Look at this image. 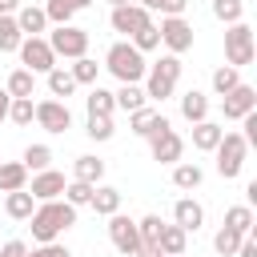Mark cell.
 <instances>
[{
    "label": "cell",
    "instance_id": "6da1fadb",
    "mask_svg": "<svg viewBox=\"0 0 257 257\" xmlns=\"http://www.w3.org/2000/svg\"><path fill=\"white\" fill-rule=\"evenodd\" d=\"M28 225H32V241H36V245H48V241H56L64 229L76 225V209H72L68 201H40V205L32 209Z\"/></svg>",
    "mask_w": 257,
    "mask_h": 257
},
{
    "label": "cell",
    "instance_id": "7a4b0ae2",
    "mask_svg": "<svg viewBox=\"0 0 257 257\" xmlns=\"http://www.w3.org/2000/svg\"><path fill=\"white\" fill-rule=\"evenodd\" d=\"M104 68H108L120 84H141L145 72H149V60H145L128 40H112L108 52H104Z\"/></svg>",
    "mask_w": 257,
    "mask_h": 257
},
{
    "label": "cell",
    "instance_id": "3957f363",
    "mask_svg": "<svg viewBox=\"0 0 257 257\" xmlns=\"http://www.w3.org/2000/svg\"><path fill=\"white\" fill-rule=\"evenodd\" d=\"M181 68H185V64H181V56H169V52H165L157 64H149L145 84H141V88H145V96H149V100H169V96L177 92Z\"/></svg>",
    "mask_w": 257,
    "mask_h": 257
},
{
    "label": "cell",
    "instance_id": "277c9868",
    "mask_svg": "<svg viewBox=\"0 0 257 257\" xmlns=\"http://www.w3.org/2000/svg\"><path fill=\"white\" fill-rule=\"evenodd\" d=\"M253 56H257V36H253V28H249L245 20L229 24V28H225V64L245 68V64H253Z\"/></svg>",
    "mask_w": 257,
    "mask_h": 257
},
{
    "label": "cell",
    "instance_id": "5b68a950",
    "mask_svg": "<svg viewBox=\"0 0 257 257\" xmlns=\"http://www.w3.org/2000/svg\"><path fill=\"white\" fill-rule=\"evenodd\" d=\"M44 40H48V48L56 52V60H60V56H64V60H80V56H88V28L56 24Z\"/></svg>",
    "mask_w": 257,
    "mask_h": 257
},
{
    "label": "cell",
    "instance_id": "8992f818",
    "mask_svg": "<svg viewBox=\"0 0 257 257\" xmlns=\"http://www.w3.org/2000/svg\"><path fill=\"white\" fill-rule=\"evenodd\" d=\"M213 157H217V173H221L225 181H233V177H241V169H245L249 145H245V137H241V133H225V137H221V145L213 149Z\"/></svg>",
    "mask_w": 257,
    "mask_h": 257
},
{
    "label": "cell",
    "instance_id": "52a82bcc",
    "mask_svg": "<svg viewBox=\"0 0 257 257\" xmlns=\"http://www.w3.org/2000/svg\"><path fill=\"white\" fill-rule=\"evenodd\" d=\"M16 56H20V68H28L32 76H48L52 68H56V52L48 48V40L44 36H24L20 40V48H16Z\"/></svg>",
    "mask_w": 257,
    "mask_h": 257
},
{
    "label": "cell",
    "instance_id": "ba28073f",
    "mask_svg": "<svg viewBox=\"0 0 257 257\" xmlns=\"http://www.w3.org/2000/svg\"><path fill=\"white\" fill-rule=\"evenodd\" d=\"M157 32H161V48H165L169 56H185V52L193 48V24H189L185 16H161Z\"/></svg>",
    "mask_w": 257,
    "mask_h": 257
},
{
    "label": "cell",
    "instance_id": "9c48e42d",
    "mask_svg": "<svg viewBox=\"0 0 257 257\" xmlns=\"http://www.w3.org/2000/svg\"><path fill=\"white\" fill-rule=\"evenodd\" d=\"M149 153H153L157 165H177V161L185 157V137L169 124V128H161V133L149 137Z\"/></svg>",
    "mask_w": 257,
    "mask_h": 257
},
{
    "label": "cell",
    "instance_id": "30bf717a",
    "mask_svg": "<svg viewBox=\"0 0 257 257\" xmlns=\"http://www.w3.org/2000/svg\"><path fill=\"white\" fill-rule=\"evenodd\" d=\"M108 24H112V32H120V36L133 40L145 24H153V12H145L141 4H120V8L108 12Z\"/></svg>",
    "mask_w": 257,
    "mask_h": 257
},
{
    "label": "cell",
    "instance_id": "8fae6325",
    "mask_svg": "<svg viewBox=\"0 0 257 257\" xmlns=\"http://www.w3.org/2000/svg\"><path fill=\"white\" fill-rule=\"evenodd\" d=\"M108 241H112V249H116L120 257H133L137 245H141V237H137V221L124 217V213H112V217H108Z\"/></svg>",
    "mask_w": 257,
    "mask_h": 257
},
{
    "label": "cell",
    "instance_id": "7c38bea8",
    "mask_svg": "<svg viewBox=\"0 0 257 257\" xmlns=\"http://www.w3.org/2000/svg\"><path fill=\"white\" fill-rule=\"evenodd\" d=\"M221 112H225V120H241V116L257 112V88L241 80L233 92H225V96H221Z\"/></svg>",
    "mask_w": 257,
    "mask_h": 257
},
{
    "label": "cell",
    "instance_id": "4fadbf2b",
    "mask_svg": "<svg viewBox=\"0 0 257 257\" xmlns=\"http://www.w3.org/2000/svg\"><path fill=\"white\" fill-rule=\"evenodd\" d=\"M36 124L44 128V133H68L72 128V112H68V104L64 100H36Z\"/></svg>",
    "mask_w": 257,
    "mask_h": 257
},
{
    "label": "cell",
    "instance_id": "5bb4252c",
    "mask_svg": "<svg viewBox=\"0 0 257 257\" xmlns=\"http://www.w3.org/2000/svg\"><path fill=\"white\" fill-rule=\"evenodd\" d=\"M64 173H56V169H44V173H32V185H28V193H32V201L40 205V201H60V193H64Z\"/></svg>",
    "mask_w": 257,
    "mask_h": 257
},
{
    "label": "cell",
    "instance_id": "9a60e30c",
    "mask_svg": "<svg viewBox=\"0 0 257 257\" xmlns=\"http://www.w3.org/2000/svg\"><path fill=\"white\" fill-rule=\"evenodd\" d=\"M128 128L137 133V137H153V133H161V128H169V116L161 112V108H153V104H145V108H137V112H128Z\"/></svg>",
    "mask_w": 257,
    "mask_h": 257
},
{
    "label": "cell",
    "instance_id": "2e32d148",
    "mask_svg": "<svg viewBox=\"0 0 257 257\" xmlns=\"http://www.w3.org/2000/svg\"><path fill=\"white\" fill-rule=\"evenodd\" d=\"M173 225H181L185 233H197V229L205 225V205L193 201V197H181V201L173 205Z\"/></svg>",
    "mask_w": 257,
    "mask_h": 257
},
{
    "label": "cell",
    "instance_id": "e0dca14e",
    "mask_svg": "<svg viewBox=\"0 0 257 257\" xmlns=\"http://www.w3.org/2000/svg\"><path fill=\"white\" fill-rule=\"evenodd\" d=\"M181 116H185L189 124L209 120V96H205L201 88H185V92H181Z\"/></svg>",
    "mask_w": 257,
    "mask_h": 257
},
{
    "label": "cell",
    "instance_id": "ac0fdd59",
    "mask_svg": "<svg viewBox=\"0 0 257 257\" xmlns=\"http://www.w3.org/2000/svg\"><path fill=\"white\" fill-rule=\"evenodd\" d=\"M16 28H20L24 36H40V32L48 28L44 8H40V4H20V8H16Z\"/></svg>",
    "mask_w": 257,
    "mask_h": 257
},
{
    "label": "cell",
    "instance_id": "d6986e66",
    "mask_svg": "<svg viewBox=\"0 0 257 257\" xmlns=\"http://www.w3.org/2000/svg\"><path fill=\"white\" fill-rule=\"evenodd\" d=\"M221 137H225V124H217V120L193 124V149H197V153H213V149L221 145Z\"/></svg>",
    "mask_w": 257,
    "mask_h": 257
},
{
    "label": "cell",
    "instance_id": "ffe728a7",
    "mask_svg": "<svg viewBox=\"0 0 257 257\" xmlns=\"http://www.w3.org/2000/svg\"><path fill=\"white\" fill-rule=\"evenodd\" d=\"M72 181H84V185H100V181H104V161H100V157H92V153L76 157V161H72Z\"/></svg>",
    "mask_w": 257,
    "mask_h": 257
},
{
    "label": "cell",
    "instance_id": "44dd1931",
    "mask_svg": "<svg viewBox=\"0 0 257 257\" xmlns=\"http://www.w3.org/2000/svg\"><path fill=\"white\" fill-rule=\"evenodd\" d=\"M88 209H92L96 217H112V213H120V189H112V185H96Z\"/></svg>",
    "mask_w": 257,
    "mask_h": 257
},
{
    "label": "cell",
    "instance_id": "7402d4cb",
    "mask_svg": "<svg viewBox=\"0 0 257 257\" xmlns=\"http://www.w3.org/2000/svg\"><path fill=\"white\" fill-rule=\"evenodd\" d=\"M4 92H8L12 100H32V92H36V76H32L28 68H12V72H8Z\"/></svg>",
    "mask_w": 257,
    "mask_h": 257
},
{
    "label": "cell",
    "instance_id": "603a6c76",
    "mask_svg": "<svg viewBox=\"0 0 257 257\" xmlns=\"http://www.w3.org/2000/svg\"><path fill=\"white\" fill-rule=\"evenodd\" d=\"M201 181H205V169H201L197 161H177V165H173V185H177V189L193 193V189H201Z\"/></svg>",
    "mask_w": 257,
    "mask_h": 257
},
{
    "label": "cell",
    "instance_id": "cb8c5ba5",
    "mask_svg": "<svg viewBox=\"0 0 257 257\" xmlns=\"http://www.w3.org/2000/svg\"><path fill=\"white\" fill-rule=\"evenodd\" d=\"M185 245H189V233H185L181 225H165L161 237H157V249H161L165 257H185Z\"/></svg>",
    "mask_w": 257,
    "mask_h": 257
},
{
    "label": "cell",
    "instance_id": "d4e9b609",
    "mask_svg": "<svg viewBox=\"0 0 257 257\" xmlns=\"http://www.w3.org/2000/svg\"><path fill=\"white\" fill-rule=\"evenodd\" d=\"M28 189V169L20 161H0V193H20Z\"/></svg>",
    "mask_w": 257,
    "mask_h": 257
},
{
    "label": "cell",
    "instance_id": "484cf974",
    "mask_svg": "<svg viewBox=\"0 0 257 257\" xmlns=\"http://www.w3.org/2000/svg\"><path fill=\"white\" fill-rule=\"evenodd\" d=\"M32 209H36V201H32L28 189H20V193H4V213H8L12 221H28Z\"/></svg>",
    "mask_w": 257,
    "mask_h": 257
},
{
    "label": "cell",
    "instance_id": "4316f807",
    "mask_svg": "<svg viewBox=\"0 0 257 257\" xmlns=\"http://www.w3.org/2000/svg\"><path fill=\"white\" fill-rule=\"evenodd\" d=\"M112 104H116V108H124V112H137V108H145V104H149V96H145V88H141V84H120V88L112 92Z\"/></svg>",
    "mask_w": 257,
    "mask_h": 257
},
{
    "label": "cell",
    "instance_id": "83f0119b",
    "mask_svg": "<svg viewBox=\"0 0 257 257\" xmlns=\"http://www.w3.org/2000/svg\"><path fill=\"white\" fill-rule=\"evenodd\" d=\"M84 108H88V116H112V112H116V104H112V92H108V88H100V84H92V88H88V96H84Z\"/></svg>",
    "mask_w": 257,
    "mask_h": 257
},
{
    "label": "cell",
    "instance_id": "f1b7e54d",
    "mask_svg": "<svg viewBox=\"0 0 257 257\" xmlns=\"http://www.w3.org/2000/svg\"><path fill=\"white\" fill-rule=\"evenodd\" d=\"M68 72H72L76 88H80V84H88V88H92V84L100 80V64H96L92 56H80V60H72V64H68Z\"/></svg>",
    "mask_w": 257,
    "mask_h": 257
},
{
    "label": "cell",
    "instance_id": "f546056e",
    "mask_svg": "<svg viewBox=\"0 0 257 257\" xmlns=\"http://www.w3.org/2000/svg\"><path fill=\"white\" fill-rule=\"evenodd\" d=\"M48 92H52V100H60V96H64V100H68V96H72V92H76V80H72V72H68V68H60V64H56V68H52V72H48Z\"/></svg>",
    "mask_w": 257,
    "mask_h": 257
},
{
    "label": "cell",
    "instance_id": "4dcf8cb0",
    "mask_svg": "<svg viewBox=\"0 0 257 257\" xmlns=\"http://www.w3.org/2000/svg\"><path fill=\"white\" fill-rule=\"evenodd\" d=\"M20 165L28 173H44V169H52V149L48 145H28L24 157H20Z\"/></svg>",
    "mask_w": 257,
    "mask_h": 257
},
{
    "label": "cell",
    "instance_id": "1f68e13d",
    "mask_svg": "<svg viewBox=\"0 0 257 257\" xmlns=\"http://www.w3.org/2000/svg\"><path fill=\"white\" fill-rule=\"evenodd\" d=\"M225 225H229L233 233H241V237H245V233H257V229H253V209H249V205H229V209H225Z\"/></svg>",
    "mask_w": 257,
    "mask_h": 257
},
{
    "label": "cell",
    "instance_id": "d6a6232c",
    "mask_svg": "<svg viewBox=\"0 0 257 257\" xmlns=\"http://www.w3.org/2000/svg\"><path fill=\"white\" fill-rule=\"evenodd\" d=\"M237 84H241V68H233V64H217V68H213V92H217V96L233 92Z\"/></svg>",
    "mask_w": 257,
    "mask_h": 257
},
{
    "label": "cell",
    "instance_id": "836d02e7",
    "mask_svg": "<svg viewBox=\"0 0 257 257\" xmlns=\"http://www.w3.org/2000/svg\"><path fill=\"white\" fill-rule=\"evenodd\" d=\"M209 8H213V16H217L225 28L237 24V20H245V0H213Z\"/></svg>",
    "mask_w": 257,
    "mask_h": 257
},
{
    "label": "cell",
    "instance_id": "e575fe53",
    "mask_svg": "<svg viewBox=\"0 0 257 257\" xmlns=\"http://www.w3.org/2000/svg\"><path fill=\"white\" fill-rule=\"evenodd\" d=\"M40 8H44V16H48V24H72V16H76L72 0H44Z\"/></svg>",
    "mask_w": 257,
    "mask_h": 257
},
{
    "label": "cell",
    "instance_id": "d590c367",
    "mask_svg": "<svg viewBox=\"0 0 257 257\" xmlns=\"http://www.w3.org/2000/svg\"><path fill=\"white\" fill-rule=\"evenodd\" d=\"M24 32L16 28V16H0V52H16Z\"/></svg>",
    "mask_w": 257,
    "mask_h": 257
},
{
    "label": "cell",
    "instance_id": "8d00e7d4",
    "mask_svg": "<svg viewBox=\"0 0 257 257\" xmlns=\"http://www.w3.org/2000/svg\"><path fill=\"white\" fill-rule=\"evenodd\" d=\"M92 189H96V185H84V181H68L60 197H64V201H68L72 209H84V205L92 201Z\"/></svg>",
    "mask_w": 257,
    "mask_h": 257
},
{
    "label": "cell",
    "instance_id": "74e56055",
    "mask_svg": "<svg viewBox=\"0 0 257 257\" xmlns=\"http://www.w3.org/2000/svg\"><path fill=\"white\" fill-rule=\"evenodd\" d=\"M161 229H165V221H161L157 213H145V217L137 221V237H141V245H157Z\"/></svg>",
    "mask_w": 257,
    "mask_h": 257
},
{
    "label": "cell",
    "instance_id": "f35d334b",
    "mask_svg": "<svg viewBox=\"0 0 257 257\" xmlns=\"http://www.w3.org/2000/svg\"><path fill=\"white\" fill-rule=\"evenodd\" d=\"M237 245H241V233H233L229 225H221V229L213 233V249H217L221 257H237Z\"/></svg>",
    "mask_w": 257,
    "mask_h": 257
},
{
    "label": "cell",
    "instance_id": "ab89813d",
    "mask_svg": "<svg viewBox=\"0 0 257 257\" xmlns=\"http://www.w3.org/2000/svg\"><path fill=\"white\" fill-rule=\"evenodd\" d=\"M128 44H133L141 56H145V52H157V48H161V32H157V24H145V28H141Z\"/></svg>",
    "mask_w": 257,
    "mask_h": 257
},
{
    "label": "cell",
    "instance_id": "60d3db41",
    "mask_svg": "<svg viewBox=\"0 0 257 257\" xmlns=\"http://www.w3.org/2000/svg\"><path fill=\"white\" fill-rule=\"evenodd\" d=\"M8 120H12V124H20V128H28V124L36 120V104H32V100H12Z\"/></svg>",
    "mask_w": 257,
    "mask_h": 257
},
{
    "label": "cell",
    "instance_id": "b9f144b4",
    "mask_svg": "<svg viewBox=\"0 0 257 257\" xmlns=\"http://www.w3.org/2000/svg\"><path fill=\"white\" fill-rule=\"evenodd\" d=\"M84 133L92 137V141H112V116H88V124H84Z\"/></svg>",
    "mask_w": 257,
    "mask_h": 257
},
{
    "label": "cell",
    "instance_id": "7bdbcfd3",
    "mask_svg": "<svg viewBox=\"0 0 257 257\" xmlns=\"http://www.w3.org/2000/svg\"><path fill=\"white\" fill-rule=\"evenodd\" d=\"M28 257H72V253H68V245H60V241H48V245H36V249H28Z\"/></svg>",
    "mask_w": 257,
    "mask_h": 257
},
{
    "label": "cell",
    "instance_id": "ee69618b",
    "mask_svg": "<svg viewBox=\"0 0 257 257\" xmlns=\"http://www.w3.org/2000/svg\"><path fill=\"white\" fill-rule=\"evenodd\" d=\"M0 257H28V245L12 237V241H4V245H0Z\"/></svg>",
    "mask_w": 257,
    "mask_h": 257
},
{
    "label": "cell",
    "instance_id": "f6af8a7d",
    "mask_svg": "<svg viewBox=\"0 0 257 257\" xmlns=\"http://www.w3.org/2000/svg\"><path fill=\"white\" fill-rule=\"evenodd\" d=\"M185 8H189V0H161V16H185Z\"/></svg>",
    "mask_w": 257,
    "mask_h": 257
},
{
    "label": "cell",
    "instance_id": "bcb514c9",
    "mask_svg": "<svg viewBox=\"0 0 257 257\" xmlns=\"http://www.w3.org/2000/svg\"><path fill=\"white\" fill-rule=\"evenodd\" d=\"M133 257H165V253H161L157 245H137V253H133Z\"/></svg>",
    "mask_w": 257,
    "mask_h": 257
},
{
    "label": "cell",
    "instance_id": "7dc6e473",
    "mask_svg": "<svg viewBox=\"0 0 257 257\" xmlns=\"http://www.w3.org/2000/svg\"><path fill=\"white\" fill-rule=\"evenodd\" d=\"M8 108H12V96H8V92H4V88H0V124H4V120H8Z\"/></svg>",
    "mask_w": 257,
    "mask_h": 257
},
{
    "label": "cell",
    "instance_id": "c3c4849f",
    "mask_svg": "<svg viewBox=\"0 0 257 257\" xmlns=\"http://www.w3.org/2000/svg\"><path fill=\"white\" fill-rule=\"evenodd\" d=\"M16 8H20V0H0V16H16Z\"/></svg>",
    "mask_w": 257,
    "mask_h": 257
},
{
    "label": "cell",
    "instance_id": "681fc988",
    "mask_svg": "<svg viewBox=\"0 0 257 257\" xmlns=\"http://www.w3.org/2000/svg\"><path fill=\"white\" fill-rule=\"evenodd\" d=\"M137 4H141L145 12H157V8H161V0H137Z\"/></svg>",
    "mask_w": 257,
    "mask_h": 257
},
{
    "label": "cell",
    "instance_id": "f907efd6",
    "mask_svg": "<svg viewBox=\"0 0 257 257\" xmlns=\"http://www.w3.org/2000/svg\"><path fill=\"white\" fill-rule=\"evenodd\" d=\"M92 4H96V0H72V8H76V12H80V8H92Z\"/></svg>",
    "mask_w": 257,
    "mask_h": 257
},
{
    "label": "cell",
    "instance_id": "816d5d0a",
    "mask_svg": "<svg viewBox=\"0 0 257 257\" xmlns=\"http://www.w3.org/2000/svg\"><path fill=\"white\" fill-rule=\"evenodd\" d=\"M108 4H112V8H120V4H137V0H108Z\"/></svg>",
    "mask_w": 257,
    "mask_h": 257
}]
</instances>
